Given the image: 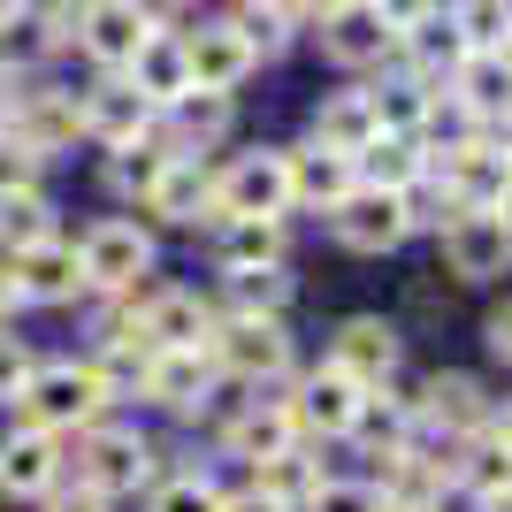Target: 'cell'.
Segmentation results:
<instances>
[{
	"label": "cell",
	"instance_id": "1",
	"mask_svg": "<svg viewBox=\"0 0 512 512\" xmlns=\"http://www.w3.org/2000/svg\"><path fill=\"white\" fill-rule=\"evenodd\" d=\"M107 398H115V390L100 383V367H92V360H39L16 406H23V428L62 436V428H92Z\"/></svg>",
	"mask_w": 512,
	"mask_h": 512
},
{
	"label": "cell",
	"instance_id": "2",
	"mask_svg": "<svg viewBox=\"0 0 512 512\" xmlns=\"http://www.w3.org/2000/svg\"><path fill=\"white\" fill-rule=\"evenodd\" d=\"M222 214L283 222V214H291V153L260 146V153H245V161H230V169L214 176V222H222Z\"/></svg>",
	"mask_w": 512,
	"mask_h": 512
},
{
	"label": "cell",
	"instance_id": "3",
	"mask_svg": "<svg viewBox=\"0 0 512 512\" xmlns=\"http://www.w3.org/2000/svg\"><path fill=\"white\" fill-rule=\"evenodd\" d=\"M329 230L352 253H390L398 237L413 230V199L406 192H375V184H352V192L329 207Z\"/></svg>",
	"mask_w": 512,
	"mask_h": 512
},
{
	"label": "cell",
	"instance_id": "4",
	"mask_svg": "<svg viewBox=\"0 0 512 512\" xmlns=\"http://www.w3.org/2000/svg\"><path fill=\"white\" fill-rule=\"evenodd\" d=\"M153 474V444L138 428H85V444H77V482L100 497H123L138 490Z\"/></svg>",
	"mask_w": 512,
	"mask_h": 512
},
{
	"label": "cell",
	"instance_id": "5",
	"mask_svg": "<svg viewBox=\"0 0 512 512\" xmlns=\"http://www.w3.org/2000/svg\"><path fill=\"white\" fill-rule=\"evenodd\" d=\"M8 283H16L23 306H69V299H85V291H92V283H85V253L62 245V237H46V245L16 253V260H8Z\"/></svg>",
	"mask_w": 512,
	"mask_h": 512
},
{
	"label": "cell",
	"instance_id": "6",
	"mask_svg": "<svg viewBox=\"0 0 512 512\" xmlns=\"http://www.w3.org/2000/svg\"><path fill=\"white\" fill-rule=\"evenodd\" d=\"M69 39L85 46L92 62L107 69V77H123V69L138 62V46L153 39V23L138 16L130 0H85V8H77V31H69Z\"/></svg>",
	"mask_w": 512,
	"mask_h": 512
},
{
	"label": "cell",
	"instance_id": "7",
	"mask_svg": "<svg viewBox=\"0 0 512 512\" xmlns=\"http://www.w3.org/2000/svg\"><path fill=\"white\" fill-rule=\"evenodd\" d=\"M214 367H222V375H245V383H276L283 367H291V337H283V321L230 314L222 329H214Z\"/></svg>",
	"mask_w": 512,
	"mask_h": 512
},
{
	"label": "cell",
	"instance_id": "8",
	"mask_svg": "<svg viewBox=\"0 0 512 512\" xmlns=\"http://www.w3.org/2000/svg\"><path fill=\"white\" fill-rule=\"evenodd\" d=\"M321 46H329V62H344V69H367V62H390V54H406L398 23H390L375 0H344L337 16H321Z\"/></svg>",
	"mask_w": 512,
	"mask_h": 512
},
{
	"label": "cell",
	"instance_id": "9",
	"mask_svg": "<svg viewBox=\"0 0 512 512\" xmlns=\"http://www.w3.org/2000/svg\"><path fill=\"white\" fill-rule=\"evenodd\" d=\"M138 329H146L153 352H214L222 314H214L199 291H153V299L138 306Z\"/></svg>",
	"mask_w": 512,
	"mask_h": 512
},
{
	"label": "cell",
	"instance_id": "10",
	"mask_svg": "<svg viewBox=\"0 0 512 512\" xmlns=\"http://www.w3.org/2000/svg\"><path fill=\"white\" fill-rule=\"evenodd\" d=\"M505 184H512V153L490 146V138H467V146L444 153V199L459 214H490L505 199Z\"/></svg>",
	"mask_w": 512,
	"mask_h": 512
},
{
	"label": "cell",
	"instance_id": "11",
	"mask_svg": "<svg viewBox=\"0 0 512 512\" xmlns=\"http://www.w3.org/2000/svg\"><path fill=\"white\" fill-rule=\"evenodd\" d=\"M77 253H85L92 291H138V276H153V237L138 222H100Z\"/></svg>",
	"mask_w": 512,
	"mask_h": 512
},
{
	"label": "cell",
	"instance_id": "12",
	"mask_svg": "<svg viewBox=\"0 0 512 512\" xmlns=\"http://www.w3.org/2000/svg\"><path fill=\"white\" fill-rule=\"evenodd\" d=\"M444 268L459 283L512 276V230L497 222V214H459V222H444Z\"/></svg>",
	"mask_w": 512,
	"mask_h": 512
},
{
	"label": "cell",
	"instance_id": "13",
	"mask_svg": "<svg viewBox=\"0 0 512 512\" xmlns=\"http://www.w3.org/2000/svg\"><path fill=\"white\" fill-rule=\"evenodd\" d=\"M283 406H291V428H306V436H352L367 413V390L352 375H337V367H321V375L299 383V398H283Z\"/></svg>",
	"mask_w": 512,
	"mask_h": 512
},
{
	"label": "cell",
	"instance_id": "14",
	"mask_svg": "<svg viewBox=\"0 0 512 512\" xmlns=\"http://www.w3.org/2000/svg\"><path fill=\"white\" fill-rule=\"evenodd\" d=\"M398 352H406V344H398V329H390V321H375V314H360V321H344V329H337L329 367H337V375H352L360 390H375V383H390V375H398Z\"/></svg>",
	"mask_w": 512,
	"mask_h": 512
},
{
	"label": "cell",
	"instance_id": "15",
	"mask_svg": "<svg viewBox=\"0 0 512 512\" xmlns=\"http://www.w3.org/2000/svg\"><path fill=\"white\" fill-rule=\"evenodd\" d=\"M153 115H161V107H153L146 92L130 85V77H107L100 92H85V130L100 138L107 153H115V146H138V138H153Z\"/></svg>",
	"mask_w": 512,
	"mask_h": 512
},
{
	"label": "cell",
	"instance_id": "16",
	"mask_svg": "<svg viewBox=\"0 0 512 512\" xmlns=\"http://www.w3.org/2000/svg\"><path fill=\"white\" fill-rule=\"evenodd\" d=\"M77 130H85V100H77V92H54V85H31L16 100V123H8V138H23V146L39 153H54V146H69V138H77Z\"/></svg>",
	"mask_w": 512,
	"mask_h": 512
},
{
	"label": "cell",
	"instance_id": "17",
	"mask_svg": "<svg viewBox=\"0 0 512 512\" xmlns=\"http://www.w3.org/2000/svg\"><path fill=\"white\" fill-rule=\"evenodd\" d=\"M54 482H62V451L46 428L0 436V497H54Z\"/></svg>",
	"mask_w": 512,
	"mask_h": 512
},
{
	"label": "cell",
	"instance_id": "18",
	"mask_svg": "<svg viewBox=\"0 0 512 512\" xmlns=\"http://www.w3.org/2000/svg\"><path fill=\"white\" fill-rule=\"evenodd\" d=\"M184 54H192V85L199 92H237L245 77H253V46L237 39V23H207V31H192L184 39Z\"/></svg>",
	"mask_w": 512,
	"mask_h": 512
},
{
	"label": "cell",
	"instance_id": "19",
	"mask_svg": "<svg viewBox=\"0 0 512 512\" xmlns=\"http://www.w3.org/2000/svg\"><path fill=\"white\" fill-rule=\"evenodd\" d=\"M207 390H214V352H153L146 398H161L169 413H207Z\"/></svg>",
	"mask_w": 512,
	"mask_h": 512
},
{
	"label": "cell",
	"instance_id": "20",
	"mask_svg": "<svg viewBox=\"0 0 512 512\" xmlns=\"http://www.w3.org/2000/svg\"><path fill=\"white\" fill-rule=\"evenodd\" d=\"M123 77H130L138 92H146L153 107H176L184 92H199V85H192V54H184V39H169V31H153V39L138 46V62H130Z\"/></svg>",
	"mask_w": 512,
	"mask_h": 512
},
{
	"label": "cell",
	"instance_id": "21",
	"mask_svg": "<svg viewBox=\"0 0 512 512\" xmlns=\"http://www.w3.org/2000/svg\"><path fill=\"white\" fill-rule=\"evenodd\" d=\"M146 214H161V222H176V230H192V222H214V176L199 169V161H184V153H176L169 176L153 184Z\"/></svg>",
	"mask_w": 512,
	"mask_h": 512
},
{
	"label": "cell",
	"instance_id": "22",
	"mask_svg": "<svg viewBox=\"0 0 512 512\" xmlns=\"http://www.w3.org/2000/svg\"><path fill=\"white\" fill-rule=\"evenodd\" d=\"M451 100L467 107V115H512V54H459L451 69Z\"/></svg>",
	"mask_w": 512,
	"mask_h": 512
},
{
	"label": "cell",
	"instance_id": "23",
	"mask_svg": "<svg viewBox=\"0 0 512 512\" xmlns=\"http://www.w3.org/2000/svg\"><path fill=\"white\" fill-rule=\"evenodd\" d=\"M214 260H222V276H237V268H283V222L222 214V230H214Z\"/></svg>",
	"mask_w": 512,
	"mask_h": 512
},
{
	"label": "cell",
	"instance_id": "24",
	"mask_svg": "<svg viewBox=\"0 0 512 512\" xmlns=\"http://www.w3.org/2000/svg\"><path fill=\"white\" fill-rule=\"evenodd\" d=\"M352 184H360L352 153H329V146H299L291 153V207H337Z\"/></svg>",
	"mask_w": 512,
	"mask_h": 512
},
{
	"label": "cell",
	"instance_id": "25",
	"mask_svg": "<svg viewBox=\"0 0 512 512\" xmlns=\"http://www.w3.org/2000/svg\"><path fill=\"white\" fill-rule=\"evenodd\" d=\"M352 169H360V184H375V192H421V176H428V161H421V146L413 138H367L360 153H352Z\"/></svg>",
	"mask_w": 512,
	"mask_h": 512
},
{
	"label": "cell",
	"instance_id": "26",
	"mask_svg": "<svg viewBox=\"0 0 512 512\" xmlns=\"http://www.w3.org/2000/svg\"><path fill=\"white\" fill-rule=\"evenodd\" d=\"M169 161H176V146L161 138V130H153V138H138V146H115V153H107V192H115V199H138V207H146L153 184L169 176Z\"/></svg>",
	"mask_w": 512,
	"mask_h": 512
},
{
	"label": "cell",
	"instance_id": "27",
	"mask_svg": "<svg viewBox=\"0 0 512 512\" xmlns=\"http://www.w3.org/2000/svg\"><path fill=\"white\" fill-rule=\"evenodd\" d=\"M291 436H299V428H291V406H283V398L260 406V398H253V406L230 421V459H253V467H260V459L291 451Z\"/></svg>",
	"mask_w": 512,
	"mask_h": 512
},
{
	"label": "cell",
	"instance_id": "28",
	"mask_svg": "<svg viewBox=\"0 0 512 512\" xmlns=\"http://www.w3.org/2000/svg\"><path fill=\"white\" fill-rule=\"evenodd\" d=\"M367 138H383V130H375V100H367V92H337V100H321V107H314V146H329V153H360Z\"/></svg>",
	"mask_w": 512,
	"mask_h": 512
},
{
	"label": "cell",
	"instance_id": "29",
	"mask_svg": "<svg viewBox=\"0 0 512 512\" xmlns=\"http://www.w3.org/2000/svg\"><path fill=\"white\" fill-rule=\"evenodd\" d=\"M421 421H436V428H451V436H467V428H482V383L474 375H428V390H421Z\"/></svg>",
	"mask_w": 512,
	"mask_h": 512
},
{
	"label": "cell",
	"instance_id": "30",
	"mask_svg": "<svg viewBox=\"0 0 512 512\" xmlns=\"http://www.w3.org/2000/svg\"><path fill=\"white\" fill-rule=\"evenodd\" d=\"M161 138H169L176 153L230 138V92H184V100L169 107V130H161Z\"/></svg>",
	"mask_w": 512,
	"mask_h": 512
},
{
	"label": "cell",
	"instance_id": "31",
	"mask_svg": "<svg viewBox=\"0 0 512 512\" xmlns=\"http://www.w3.org/2000/svg\"><path fill=\"white\" fill-rule=\"evenodd\" d=\"M54 237V207H46V192H8L0 199V253L16 260L31 253V245H46Z\"/></svg>",
	"mask_w": 512,
	"mask_h": 512
},
{
	"label": "cell",
	"instance_id": "32",
	"mask_svg": "<svg viewBox=\"0 0 512 512\" xmlns=\"http://www.w3.org/2000/svg\"><path fill=\"white\" fill-rule=\"evenodd\" d=\"M375 100V130H390V138H413V130L436 115V100H428V77H398V85L367 92Z\"/></svg>",
	"mask_w": 512,
	"mask_h": 512
},
{
	"label": "cell",
	"instance_id": "33",
	"mask_svg": "<svg viewBox=\"0 0 512 512\" xmlns=\"http://www.w3.org/2000/svg\"><path fill=\"white\" fill-rule=\"evenodd\" d=\"M253 474H260V497H276L283 512H291V505H306V497L321 490V467L306 459L299 444H291V451H276V459H260Z\"/></svg>",
	"mask_w": 512,
	"mask_h": 512
},
{
	"label": "cell",
	"instance_id": "34",
	"mask_svg": "<svg viewBox=\"0 0 512 512\" xmlns=\"http://www.w3.org/2000/svg\"><path fill=\"white\" fill-rule=\"evenodd\" d=\"M283 306H291V276H283V268H237V276H230V314L276 321Z\"/></svg>",
	"mask_w": 512,
	"mask_h": 512
},
{
	"label": "cell",
	"instance_id": "35",
	"mask_svg": "<svg viewBox=\"0 0 512 512\" xmlns=\"http://www.w3.org/2000/svg\"><path fill=\"white\" fill-rule=\"evenodd\" d=\"M451 482H467L474 497H505L512 490V451L497 444H459V459H451Z\"/></svg>",
	"mask_w": 512,
	"mask_h": 512
},
{
	"label": "cell",
	"instance_id": "36",
	"mask_svg": "<svg viewBox=\"0 0 512 512\" xmlns=\"http://www.w3.org/2000/svg\"><path fill=\"white\" fill-rule=\"evenodd\" d=\"M291 16H299L291 0H245L230 23H237V39L253 46V54H283V46H291Z\"/></svg>",
	"mask_w": 512,
	"mask_h": 512
},
{
	"label": "cell",
	"instance_id": "37",
	"mask_svg": "<svg viewBox=\"0 0 512 512\" xmlns=\"http://www.w3.org/2000/svg\"><path fill=\"white\" fill-rule=\"evenodd\" d=\"M451 31H459L467 54H497V46H512L505 8H497V0H459V8H451Z\"/></svg>",
	"mask_w": 512,
	"mask_h": 512
},
{
	"label": "cell",
	"instance_id": "38",
	"mask_svg": "<svg viewBox=\"0 0 512 512\" xmlns=\"http://www.w3.org/2000/svg\"><path fill=\"white\" fill-rule=\"evenodd\" d=\"M146 512H222V490H214V482H199V474H176V482H161V490H153Z\"/></svg>",
	"mask_w": 512,
	"mask_h": 512
},
{
	"label": "cell",
	"instance_id": "39",
	"mask_svg": "<svg viewBox=\"0 0 512 512\" xmlns=\"http://www.w3.org/2000/svg\"><path fill=\"white\" fill-rule=\"evenodd\" d=\"M8 192H39V153L0 130V199H8Z\"/></svg>",
	"mask_w": 512,
	"mask_h": 512
},
{
	"label": "cell",
	"instance_id": "40",
	"mask_svg": "<svg viewBox=\"0 0 512 512\" xmlns=\"http://www.w3.org/2000/svg\"><path fill=\"white\" fill-rule=\"evenodd\" d=\"M306 512H383V497L367 490V482H321L306 497Z\"/></svg>",
	"mask_w": 512,
	"mask_h": 512
},
{
	"label": "cell",
	"instance_id": "41",
	"mask_svg": "<svg viewBox=\"0 0 512 512\" xmlns=\"http://www.w3.org/2000/svg\"><path fill=\"white\" fill-rule=\"evenodd\" d=\"M31 367H39V360H31L23 344H8V337H0V406H16V398H23V383H31Z\"/></svg>",
	"mask_w": 512,
	"mask_h": 512
},
{
	"label": "cell",
	"instance_id": "42",
	"mask_svg": "<svg viewBox=\"0 0 512 512\" xmlns=\"http://www.w3.org/2000/svg\"><path fill=\"white\" fill-rule=\"evenodd\" d=\"M46 512H107V497L77 482V490H54V497H46Z\"/></svg>",
	"mask_w": 512,
	"mask_h": 512
},
{
	"label": "cell",
	"instance_id": "43",
	"mask_svg": "<svg viewBox=\"0 0 512 512\" xmlns=\"http://www.w3.org/2000/svg\"><path fill=\"white\" fill-rule=\"evenodd\" d=\"M482 337H490V352H497V360H512V299L490 314V329H482Z\"/></svg>",
	"mask_w": 512,
	"mask_h": 512
},
{
	"label": "cell",
	"instance_id": "44",
	"mask_svg": "<svg viewBox=\"0 0 512 512\" xmlns=\"http://www.w3.org/2000/svg\"><path fill=\"white\" fill-rule=\"evenodd\" d=\"M16 100H23V85H16V69H0V130L16 123Z\"/></svg>",
	"mask_w": 512,
	"mask_h": 512
},
{
	"label": "cell",
	"instance_id": "45",
	"mask_svg": "<svg viewBox=\"0 0 512 512\" xmlns=\"http://www.w3.org/2000/svg\"><path fill=\"white\" fill-rule=\"evenodd\" d=\"M222 512H283L276 497H260V490H245V497H222Z\"/></svg>",
	"mask_w": 512,
	"mask_h": 512
},
{
	"label": "cell",
	"instance_id": "46",
	"mask_svg": "<svg viewBox=\"0 0 512 512\" xmlns=\"http://www.w3.org/2000/svg\"><path fill=\"white\" fill-rule=\"evenodd\" d=\"M130 8H138V16H146L153 31H161V16H176V0H130Z\"/></svg>",
	"mask_w": 512,
	"mask_h": 512
},
{
	"label": "cell",
	"instance_id": "47",
	"mask_svg": "<svg viewBox=\"0 0 512 512\" xmlns=\"http://www.w3.org/2000/svg\"><path fill=\"white\" fill-rule=\"evenodd\" d=\"M16 306H23V299H16V283H8V268H0V329L16 321Z\"/></svg>",
	"mask_w": 512,
	"mask_h": 512
},
{
	"label": "cell",
	"instance_id": "48",
	"mask_svg": "<svg viewBox=\"0 0 512 512\" xmlns=\"http://www.w3.org/2000/svg\"><path fill=\"white\" fill-rule=\"evenodd\" d=\"M490 436H497V444H505V451H512V398H505V406H497V413H490Z\"/></svg>",
	"mask_w": 512,
	"mask_h": 512
},
{
	"label": "cell",
	"instance_id": "49",
	"mask_svg": "<svg viewBox=\"0 0 512 512\" xmlns=\"http://www.w3.org/2000/svg\"><path fill=\"white\" fill-rule=\"evenodd\" d=\"M291 8H306V16H337L344 0H291Z\"/></svg>",
	"mask_w": 512,
	"mask_h": 512
},
{
	"label": "cell",
	"instance_id": "50",
	"mask_svg": "<svg viewBox=\"0 0 512 512\" xmlns=\"http://www.w3.org/2000/svg\"><path fill=\"white\" fill-rule=\"evenodd\" d=\"M490 214H497V222H505V230H512V184H505V199H497Z\"/></svg>",
	"mask_w": 512,
	"mask_h": 512
},
{
	"label": "cell",
	"instance_id": "51",
	"mask_svg": "<svg viewBox=\"0 0 512 512\" xmlns=\"http://www.w3.org/2000/svg\"><path fill=\"white\" fill-rule=\"evenodd\" d=\"M482 512H512V490L505 497H482Z\"/></svg>",
	"mask_w": 512,
	"mask_h": 512
},
{
	"label": "cell",
	"instance_id": "52",
	"mask_svg": "<svg viewBox=\"0 0 512 512\" xmlns=\"http://www.w3.org/2000/svg\"><path fill=\"white\" fill-rule=\"evenodd\" d=\"M16 8H23V0H0V23H8V16H16Z\"/></svg>",
	"mask_w": 512,
	"mask_h": 512
},
{
	"label": "cell",
	"instance_id": "53",
	"mask_svg": "<svg viewBox=\"0 0 512 512\" xmlns=\"http://www.w3.org/2000/svg\"><path fill=\"white\" fill-rule=\"evenodd\" d=\"M497 8H505V31H512V0H497Z\"/></svg>",
	"mask_w": 512,
	"mask_h": 512
},
{
	"label": "cell",
	"instance_id": "54",
	"mask_svg": "<svg viewBox=\"0 0 512 512\" xmlns=\"http://www.w3.org/2000/svg\"><path fill=\"white\" fill-rule=\"evenodd\" d=\"M505 153H512V138H505Z\"/></svg>",
	"mask_w": 512,
	"mask_h": 512
},
{
	"label": "cell",
	"instance_id": "55",
	"mask_svg": "<svg viewBox=\"0 0 512 512\" xmlns=\"http://www.w3.org/2000/svg\"><path fill=\"white\" fill-rule=\"evenodd\" d=\"M505 54H512V46H505Z\"/></svg>",
	"mask_w": 512,
	"mask_h": 512
}]
</instances>
